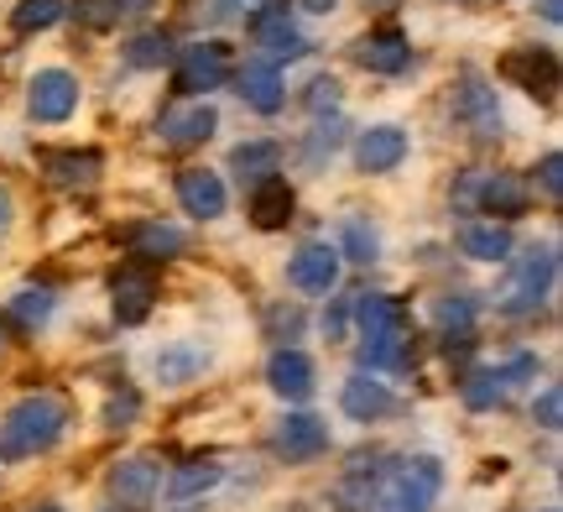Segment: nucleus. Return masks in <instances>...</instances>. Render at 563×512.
<instances>
[{"label": "nucleus", "instance_id": "2f4dec72", "mask_svg": "<svg viewBox=\"0 0 563 512\" xmlns=\"http://www.w3.org/2000/svg\"><path fill=\"white\" fill-rule=\"evenodd\" d=\"M53 308H58L53 287H21L16 298H11V314H16V325H26V329H42L53 319Z\"/></svg>", "mask_w": 563, "mask_h": 512}, {"label": "nucleus", "instance_id": "f704fd0d", "mask_svg": "<svg viewBox=\"0 0 563 512\" xmlns=\"http://www.w3.org/2000/svg\"><path fill=\"white\" fill-rule=\"evenodd\" d=\"M433 319H439L449 335H454V329L464 335V329L475 325V298H464V293H449V298H439V304H433Z\"/></svg>", "mask_w": 563, "mask_h": 512}, {"label": "nucleus", "instance_id": "49530a36", "mask_svg": "<svg viewBox=\"0 0 563 512\" xmlns=\"http://www.w3.org/2000/svg\"><path fill=\"white\" fill-rule=\"evenodd\" d=\"M365 6H371V11H391L397 0H365Z\"/></svg>", "mask_w": 563, "mask_h": 512}, {"label": "nucleus", "instance_id": "a19ab883", "mask_svg": "<svg viewBox=\"0 0 563 512\" xmlns=\"http://www.w3.org/2000/svg\"><path fill=\"white\" fill-rule=\"evenodd\" d=\"M308 105H313L319 116H323V110H334V105H340V84H334V79H313V84H308Z\"/></svg>", "mask_w": 563, "mask_h": 512}, {"label": "nucleus", "instance_id": "72a5a7b5", "mask_svg": "<svg viewBox=\"0 0 563 512\" xmlns=\"http://www.w3.org/2000/svg\"><path fill=\"white\" fill-rule=\"evenodd\" d=\"M167 58H173L167 32H141V37L125 42V63H131V68H162Z\"/></svg>", "mask_w": 563, "mask_h": 512}, {"label": "nucleus", "instance_id": "f3484780", "mask_svg": "<svg viewBox=\"0 0 563 512\" xmlns=\"http://www.w3.org/2000/svg\"><path fill=\"white\" fill-rule=\"evenodd\" d=\"M402 157H407V131L391 121L361 131V142H355V163L365 173H391V167H402Z\"/></svg>", "mask_w": 563, "mask_h": 512}, {"label": "nucleus", "instance_id": "393cba45", "mask_svg": "<svg viewBox=\"0 0 563 512\" xmlns=\"http://www.w3.org/2000/svg\"><path fill=\"white\" fill-rule=\"evenodd\" d=\"M220 481H224L220 460H194V466H178V476L167 481V502H194V497L214 492Z\"/></svg>", "mask_w": 563, "mask_h": 512}, {"label": "nucleus", "instance_id": "423d86ee", "mask_svg": "<svg viewBox=\"0 0 563 512\" xmlns=\"http://www.w3.org/2000/svg\"><path fill=\"white\" fill-rule=\"evenodd\" d=\"M454 116H460L475 137H501V105H496V89L485 84L481 68H464L460 74V89H454Z\"/></svg>", "mask_w": 563, "mask_h": 512}, {"label": "nucleus", "instance_id": "9b49d317", "mask_svg": "<svg viewBox=\"0 0 563 512\" xmlns=\"http://www.w3.org/2000/svg\"><path fill=\"white\" fill-rule=\"evenodd\" d=\"M251 32H256V42L272 53V63H282V58L298 63V58H308V47H313V42L287 21V6H266V11H256V17H251Z\"/></svg>", "mask_w": 563, "mask_h": 512}, {"label": "nucleus", "instance_id": "58836bf2", "mask_svg": "<svg viewBox=\"0 0 563 512\" xmlns=\"http://www.w3.org/2000/svg\"><path fill=\"white\" fill-rule=\"evenodd\" d=\"M538 184H543V194L553 199V205L563 199V157H559V152H548V157H543V167H538Z\"/></svg>", "mask_w": 563, "mask_h": 512}, {"label": "nucleus", "instance_id": "473e14b6", "mask_svg": "<svg viewBox=\"0 0 563 512\" xmlns=\"http://www.w3.org/2000/svg\"><path fill=\"white\" fill-rule=\"evenodd\" d=\"M131 247H136L141 257H178V251L188 247V236H183L178 226H136L131 230Z\"/></svg>", "mask_w": 563, "mask_h": 512}, {"label": "nucleus", "instance_id": "a878e982", "mask_svg": "<svg viewBox=\"0 0 563 512\" xmlns=\"http://www.w3.org/2000/svg\"><path fill=\"white\" fill-rule=\"evenodd\" d=\"M42 163L53 173V184L63 188H89L100 178V152H47Z\"/></svg>", "mask_w": 563, "mask_h": 512}, {"label": "nucleus", "instance_id": "dca6fc26", "mask_svg": "<svg viewBox=\"0 0 563 512\" xmlns=\"http://www.w3.org/2000/svg\"><path fill=\"white\" fill-rule=\"evenodd\" d=\"M287 283L298 287V293H329V287L340 283V251L334 247H302L292 262H287Z\"/></svg>", "mask_w": 563, "mask_h": 512}, {"label": "nucleus", "instance_id": "6ab92c4d", "mask_svg": "<svg viewBox=\"0 0 563 512\" xmlns=\"http://www.w3.org/2000/svg\"><path fill=\"white\" fill-rule=\"evenodd\" d=\"M241 100L251 105V110H262V116H277L282 110V68L272 58H256L241 68Z\"/></svg>", "mask_w": 563, "mask_h": 512}, {"label": "nucleus", "instance_id": "79ce46f5", "mask_svg": "<svg viewBox=\"0 0 563 512\" xmlns=\"http://www.w3.org/2000/svg\"><path fill=\"white\" fill-rule=\"evenodd\" d=\"M11 226H16V199H11V188L0 184V236H5Z\"/></svg>", "mask_w": 563, "mask_h": 512}, {"label": "nucleus", "instance_id": "bb28decb", "mask_svg": "<svg viewBox=\"0 0 563 512\" xmlns=\"http://www.w3.org/2000/svg\"><path fill=\"white\" fill-rule=\"evenodd\" d=\"M282 167V146L277 142H241L230 152V173H241L245 184H262Z\"/></svg>", "mask_w": 563, "mask_h": 512}, {"label": "nucleus", "instance_id": "39448f33", "mask_svg": "<svg viewBox=\"0 0 563 512\" xmlns=\"http://www.w3.org/2000/svg\"><path fill=\"white\" fill-rule=\"evenodd\" d=\"M532 377H538V356H511L506 367L475 371V377L464 382V403L475 413H485V408H496V403H506V397L522 388V382H532Z\"/></svg>", "mask_w": 563, "mask_h": 512}, {"label": "nucleus", "instance_id": "c756f323", "mask_svg": "<svg viewBox=\"0 0 563 512\" xmlns=\"http://www.w3.org/2000/svg\"><path fill=\"white\" fill-rule=\"evenodd\" d=\"M63 17H68V0H21L16 11H11V26L16 32H47Z\"/></svg>", "mask_w": 563, "mask_h": 512}, {"label": "nucleus", "instance_id": "2eb2a0df", "mask_svg": "<svg viewBox=\"0 0 563 512\" xmlns=\"http://www.w3.org/2000/svg\"><path fill=\"white\" fill-rule=\"evenodd\" d=\"M277 455L282 460H313V455L329 450V429H323V418H313V413H287L277 424Z\"/></svg>", "mask_w": 563, "mask_h": 512}, {"label": "nucleus", "instance_id": "c85d7f7f", "mask_svg": "<svg viewBox=\"0 0 563 512\" xmlns=\"http://www.w3.org/2000/svg\"><path fill=\"white\" fill-rule=\"evenodd\" d=\"M355 314H361V329H365V335H382V329L407 325V319H402V304H397V298H386V293H361Z\"/></svg>", "mask_w": 563, "mask_h": 512}, {"label": "nucleus", "instance_id": "f8f14e48", "mask_svg": "<svg viewBox=\"0 0 563 512\" xmlns=\"http://www.w3.org/2000/svg\"><path fill=\"white\" fill-rule=\"evenodd\" d=\"M110 293H115V298H110V304H115V319H121V325H141V319L152 314V304H157V277H152L146 266H121Z\"/></svg>", "mask_w": 563, "mask_h": 512}, {"label": "nucleus", "instance_id": "c03bdc74", "mask_svg": "<svg viewBox=\"0 0 563 512\" xmlns=\"http://www.w3.org/2000/svg\"><path fill=\"white\" fill-rule=\"evenodd\" d=\"M115 6H121V17H136V11H152L157 0H115Z\"/></svg>", "mask_w": 563, "mask_h": 512}, {"label": "nucleus", "instance_id": "5701e85b", "mask_svg": "<svg viewBox=\"0 0 563 512\" xmlns=\"http://www.w3.org/2000/svg\"><path fill=\"white\" fill-rule=\"evenodd\" d=\"M361 68H371V74H402L407 58H412V47H407L402 32H376V37L361 42Z\"/></svg>", "mask_w": 563, "mask_h": 512}, {"label": "nucleus", "instance_id": "a211bd4d", "mask_svg": "<svg viewBox=\"0 0 563 512\" xmlns=\"http://www.w3.org/2000/svg\"><path fill=\"white\" fill-rule=\"evenodd\" d=\"M266 382H272V392H277V397L302 403V397L313 392V361H308L302 350H277V356L266 361Z\"/></svg>", "mask_w": 563, "mask_h": 512}, {"label": "nucleus", "instance_id": "f03ea898", "mask_svg": "<svg viewBox=\"0 0 563 512\" xmlns=\"http://www.w3.org/2000/svg\"><path fill=\"white\" fill-rule=\"evenodd\" d=\"M439 487H443L439 455H412L402 471H397V481L382 492V512H428Z\"/></svg>", "mask_w": 563, "mask_h": 512}, {"label": "nucleus", "instance_id": "20e7f679", "mask_svg": "<svg viewBox=\"0 0 563 512\" xmlns=\"http://www.w3.org/2000/svg\"><path fill=\"white\" fill-rule=\"evenodd\" d=\"M26 110H32V121H47L58 126L68 121L74 110H79V79L68 74V68H37L32 74V84H26Z\"/></svg>", "mask_w": 563, "mask_h": 512}, {"label": "nucleus", "instance_id": "412c9836", "mask_svg": "<svg viewBox=\"0 0 563 512\" xmlns=\"http://www.w3.org/2000/svg\"><path fill=\"white\" fill-rule=\"evenodd\" d=\"M460 251L475 257V262H506L511 257V230L501 220H470L460 230Z\"/></svg>", "mask_w": 563, "mask_h": 512}, {"label": "nucleus", "instance_id": "cd10ccee", "mask_svg": "<svg viewBox=\"0 0 563 512\" xmlns=\"http://www.w3.org/2000/svg\"><path fill=\"white\" fill-rule=\"evenodd\" d=\"M481 205L490 215H522L527 209V184L517 173H485L481 178Z\"/></svg>", "mask_w": 563, "mask_h": 512}, {"label": "nucleus", "instance_id": "6e6552de", "mask_svg": "<svg viewBox=\"0 0 563 512\" xmlns=\"http://www.w3.org/2000/svg\"><path fill=\"white\" fill-rule=\"evenodd\" d=\"M214 131H220V110L209 100L173 105V110H162V121H157V137L167 146H199V142H209Z\"/></svg>", "mask_w": 563, "mask_h": 512}, {"label": "nucleus", "instance_id": "e433bc0d", "mask_svg": "<svg viewBox=\"0 0 563 512\" xmlns=\"http://www.w3.org/2000/svg\"><path fill=\"white\" fill-rule=\"evenodd\" d=\"M340 142H344V121L319 126V131L308 137V163H323V157H334V152H340Z\"/></svg>", "mask_w": 563, "mask_h": 512}, {"label": "nucleus", "instance_id": "ddd939ff", "mask_svg": "<svg viewBox=\"0 0 563 512\" xmlns=\"http://www.w3.org/2000/svg\"><path fill=\"white\" fill-rule=\"evenodd\" d=\"M178 205L188 209V215H199V220H220L224 205H230V188H224L220 173L188 167V173H178Z\"/></svg>", "mask_w": 563, "mask_h": 512}, {"label": "nucleus", "instance_id": "9d476101", "mask_svg": "<svg viewBox=\"0 0 563 512\" xmlns=\"http://www.w3.org/2000/svg\"><path fill=\"white\" fill-rule=\"evenodd\" d=\"M209 367H214V350L199 346V340H167V346L152 356V371H157L162 388H188V382H199Z\"/></svg>", "mask_w": 563, "mask_h": 512}, {"label": "nucleus", "instance_id": "37998d69", "mask_svg": "<svg viewBox=\"0 0 563 512\" xmlns=\"http://www.w3.org/2000/svg\"><path fill=\"white\" fill-rule=\"evenodd\" d=\"M298 11H308V17H334L340 11V0H292Z\"/></svg>", "mask_w": 563, "mask_h": 512}, {"label": "nucleus", "instance_id": "c9c22d12", "mask_svg": "<svg viewBox=\"0 0 563 512\" xmlns=\"http://www.w3.org/2000/svg\"><path fill=\"white\" fill-rule=\"evenodd\" d=\"M136 413H141V397L131 388H121V392H110V403H104V424L110 429H131Z\"/></svg>", "mask_w": 563, "mask_h": 512}, {"label": "nucleus", "instance_id": "4c0bfd02", "mask_svg": "<svg viewBox=\"0 0 563 512\" xmlns=\"http://www.w3.org/2000/svg\"><path fill=\"white\" fill-rule=\"evenodd\" d=\"M532 418H538L548 434L563 429V392H559V388H543V397L532 403Z\"/></svg>", "mask_w": 563, "mask_h": 512}, {"label": "nucleus", "instance_id": "aec40b11", "mask_svg": "<svg viewBox=\"0 0 563 512\" xmlns=\"http://www.w3.org/2000/svg\"><path fill=\"white\" fill-rule=\"evenodd\" d=\"M340 408L350 413V418H361V424H371V418H382V413L397 408V397H391V388L386 382H371V377H350L340 392Z\"/></svg>", "mask_w": 563, "mask_h": 512}, {"label": "nucleus", "instance_id": "ea45409f", "mask_svg": "<svg viewBox=\"0 0 563 512\" xmlns=\"http://www.w3.org/2000/svg\"><path fill=\"white\" fill-rule=\"evenodd\" d=\"M79 21L110 26V21H121V6H115V0H79Z\"/></svg>", "mask_w": 563, "mask_h": 512}, {"label": "nucleus", "instance_id": "1a4fd4ad", "mask_svg": "<svg viewBox=\"0 0 563 512\" xmlns=\"http://www.w3.org/2000/svg\"><path fill=\"white\" fill-rule=\"evenodd\" d=\"M224 79H235V58H230V47H224V42H199V47H188V53H183V63H178L183 89L203 95V89H220Z\"/></svg>", "mask_w": 563, "mask_h": 512}, {"label": "nucleus", "instance_id": "4468645a", "mask_svg": "<svg viewBox=\"0 0 563 512\" xmlns=\"http://www.w3.org/2000/svg\"><path fill=\"white\" fill-rule=\"evenodd\" d=\"M501 74L511 84H522L527 95H543L553 100V89H559V58L548 53V47H522V53H511L501 63Z\"/></svg>", "mask_w": 563, "mask_h": 512}, {"label": "nucleus", "instance_id": "b1692460", "mask_svg": "<svg viewBox=\"0 0 563 512\" xmlns=\"http://www.w3.org/2000/svg\"><path fill=\"white\" fill-rule=\"evenodd\" d=\"M361 361H365V367H376V371H402L407 361H412V340H407V325L382 329V335H365Z\"/></svg>", "mask_w": 563, "mask_h": 512}, {"label": "nucleus", "instance_id": "4be33fe9", "mask_svg": "<svg viewBox=\"0 0 563 512\" xmlns=\"http://www.w3.org/2000/svg\"><path fill=\"white\" fill-rule=\"evenodd\" d=\"M251 220L262 230H282L287 220H292V188H287V178H262L256 184V194H251Z\"/></svg>", "mask_w": 563, "mask_h": 512}, {"label": "nucleus", "instance_id": "7c9ffc66", "mask_svg": "<svg viewBox=\"0 0 563 512\" xmlns=\"http://www.w3.org/2000/svg\"><path fill=\"white\" fill-rule=\"evenodd\" d=\"M340 247H344V257H350V262H361V266L382 262V236H376V226H371V220H344Z\"/></svg>", "mask_w": 563, "mask_h": 512}, {"label": "nucleus", "instance_id": "7ed1b4c3", "mask_svg": "<svg viewBox=\"0 0 563 512\" xmlns=\"http://www.w3.org/2000/svg\"><path fill=\"white\" fill-rule=\"evenodd\" d=\"M553 272H559L553 247H532L522 262H517V272H511V283H506V293H501V308L506 314H532V308H543L548 287H553Z\"/></svg>", "mask_w": 563, "mask_h": 512}, {"label": "nucleus", "instance_id": "0eeeda50", "mask_svg": "<svg viewBox=\"0 0 563 512\" xmlns=\"http://www.w3.org/2000/svg\"><path fill=\"white\" fill-rule=\"evenodd\" d=\"M162 487V466L157 455H125L121 466L110 471V502L121 512H141Z\"/></svg>", "mask_w": 563, "mask_h": 512}, {"label": "nucleus", "instance_id": "de8ad7c7", "mask_svg": "<svg viewBox=\"0 0 563 512\" xmlns=\"http://www.w3.org/2000/svg\"><path fill=\"white\" fill-rule=\"evenodd\" d=\"M37 512H58V508H37Z\"/></svg>", "mask_w": 563, "mask_h": 512}, {"label": "nucleus", "instance_id": "f257e3e1", "mask_svg": "<svg viewBox=\"0 0 563 512\" xmlns=\"http://www.w3.org/2000/svg\"><path fill=\"white\" fill-rule=\"evenodd\" d=\"M68 429V403L58 392H32L21 397L16 408L5 413L0 424V460H32V455H47Z\"/></svg>", "mask_w": 563, "mask_h": 512}, {"label": "nucleus", "instance_id": "a18cd8bd", "mask_svg": "<svg viewBox=\"0 0 563 512\" xmlns=\"http://www.w3.org/2000/svg\"><path fill=\"white\" fill-rule=\"evenodd\" d=\"M543 17L559 26V21H563V0H543Z\"/></svg>", "mask_w": 563, "mask_h": 512}]
</instances>
